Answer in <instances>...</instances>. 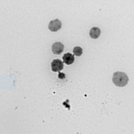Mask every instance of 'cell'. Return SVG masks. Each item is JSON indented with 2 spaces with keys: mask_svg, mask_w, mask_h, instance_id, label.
<instances>
[{
  "mask_svg": "<svg viewBox=\"0 0 134 134\" xmlns=\"http://www.w3.org/2000/svg\"><path fill=\"white\" fill-rule=\"evenodd\" d=\"M64 49V45L60 42H57L54 43L52 46V51L55 54H61Z\"/></svg>",
  "mask_w": 134,
  "mask_h": 134,
  "instance_id": "obj_4",
  "label": "cell"
},
{
  "mask_svg": "<svg viewBox=\"0 0 134 134\" xmlns=\"http://www.w3.org/2000/svg\"><path fill=\"white\" fill-rule=\"evenodd\" d=\"M62 27L61 22L58 19L52 20L48 25V29L52 32H57Z\"/></svg>",
  "mask_w": 134,
  "mask_h": 134,
  "instance_id": "obj_3",
  "label": "cell"
},
{
  "mask_svg": "<svg viewBox=\"0 0 134 134\" xmlns=\"http://www.w3.org/2000/svg\"><path fill=\"white\" fill-rule=\"evenodd\" d=\"M100 33H101L100 30L97 27H94L90 31V36L93 39H97L100 36Z\"/></svg>",
  "mask_w": 134,
  "mask_h": 134,
  "instance_id": "obj_6",
  "label": "cell"
},
{
  "mask_svg": "<svg viewBox=\"0 0 134 134\" xmlns=\"http://www.w3.org/2000/svg\"><path fill=\"white\" fill-rule=\"evenodd\" d=\"M73 53L77 57H80L83 54V49L79 46L75 47L73 49Z\"/></svg>",
  "mask_w": 134,
  "mask_h": 134,
  "instance_id": "obj_7",
  "label": "cell"
},
{
  "mask_svg": "<svg viewBox=\"0 0 134 134\" xmlns=\"http://www.w3.org/2000/svg\"><path fill=\"white\" fill-rule=\"evenodd\" d=\"M52 70L53 72H60L63 69V63L59 59H55L51 63Z\"/></svg>",
  "mask_w": 134,
  "mask_h": 134,
  "instance_id": "obj_2",
  "label": "cell"
},
{
  "mask_svg": "<svg viewBox=\"0 0 134 134\" xmlns=\"http://www.w3.org/2000/svg\"><path fill=\"white\" fill-rule=\"evenodd\" d=\"M59 79H65V75L64 73L59 72Z\"/></svg>",
  "mask_w": 134,
  "mask_h": 134,
  "instance_id": "obj_8",
  "label": "cell"
},
{
  "mask_svg": "<svg viewBox=\"0 0 134 134\" xmlns=\"http://www.w3.org/2000/svg\"><path fill=\"white\" fill-rule=\"evenodd\" d=\"M112 81L116 86L124 87L127 85L129 78L126 73L117 71L113 74Z\"/></svg>",
  "mask_w": 134,
  "mask_h": 134,
  "instance_id": "obj_1",
  "label": "cell"
},
{
  "mask_svg": "<svg viewBox=\"0 0 134 134\" xmlns=\"http://www.w3.org/2000/svg\"><path fill=\"white\" fill-rule=\"evenodd\" d=\"M62 59L63 60V62L67 65L72 64L75 61L74 55L69 53H67L64 54Z\"/></svg>",
  "mask_w": 134,
  "mask_h": 134,
  "instance_id": "obj_5",
  "label": "cell"
}]
</instances>
